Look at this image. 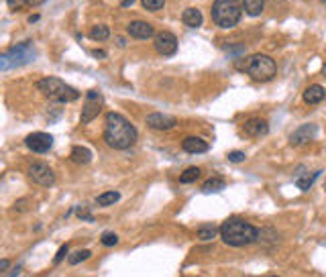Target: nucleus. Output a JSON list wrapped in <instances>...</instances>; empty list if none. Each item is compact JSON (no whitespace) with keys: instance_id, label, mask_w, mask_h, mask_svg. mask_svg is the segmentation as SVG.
<instances>
[{"instance_id":"obj_1","label":"nucleus","mask_w":326,"mask_h":277,"mask_svg":"<svg viewBox=\"0 0 326 277\" xmlns=\"http://www.w3.org/2000/svg\"><path fill=\"white\" fill-rule=\"evenodd\" d=\"M139 133L123 114L119 112H108L106 114V126H104V141L112 149H130L137 143Z\"/></svg>"},{"instance_id":"obj_2","label":"nucleus","mask_w":326,"mask_h":277,"mask_svg":"<svg viewBox=\"0 0 326 277\" xmlns=\"http://www.w3.org/2000/svg\"><path fill=\"white\" fill-rule=\"evenodd\" d=\"M220 238L228 247H247L259 241L261 230L251 222H247L245 218L233 216L220 224Z\"/></svg>"},{"instance_id":"obj_3","label":"nucleus","mask_w":326,"mask_h":277,"mask_svg":"<svg viewBox=\"0 0 326 277\" xmlns=\"http://www.w3.org/2000/svg\"><path fill=\"white\" fill-rule=\"evenodd\" d=\"M37 90L41 94L53 102H73L80 98V92L71 88L69 84H65L60 78H43L37 82Z\"/></svg>"},{"instance_id":"obj_4","label":"nucleus","mask_w":326,"mask_h":277,"mask_svg":"<svg viewBox=\"0 0 326 277\" xmlns=\"http://www.w3.org/2000/svg\"><path fill=\"white\" fill-rule=\"evenodd\" d=\"M210 14H212V21L222 27V29H233L243 14V4L239 0H214L212 8H210Z\"/></svg>"},{"instance_id":"obj_5","label":"nucleus","mask_w":326,"mask_h":277,"mask_svg":"<svg viewBox=\"0 0 326 277\" xmlns=\"http://www.w3.org/2000/svg\"><path fill=\"white\" fill-rule=\"evenodd\" d=\"M249 76H251L255 82H269L275 78V61L269 57V55H263V53H255L247 59V69H245Z\"/></svg>"},{"instance_id":"obj_6","label":"nucleus","mask_w":326,"mask_h":277,"mask_svg":"<svg viewBox=\"0 0 326 277\" xmlns=\"http://www.w3.org/2000/svg\"><path fill=\"white\" fill-rule=\"evenodd\" d=\"M35 59V49L31 43H21L16 45L12 49H8L6 53H2V57H0V67H2V71L10 69V67H18V65H25L29 61Z\"/></svg>"},{"instance_id":"obj_7","label":"nucleus","mask_w":326,"mask_h":277,"mask_svg":"<svg viewBox=\"0 0 326 277\" xmlns=\"http://www.w3.org/2000/svg\"><path fill=\"white\" fill-rule=\"evenodd\" d=\"M102 94L98 90H88L86 92V100H84V106H82V122H92L96 116L100 114V110H102Z\"/></svg>"},{"instance_id":"obj_8","label":"nucleus","mask_w":326,"mask_h":277,"mask_svg":"<svg viewBox=\"0 0 326 277\" xmlns=\"http://www.w3.org/2000/svg\"><path fill=\"white\" fill-rule=\"evenodd\" d=\"M29 177L39 183V186L43 188H51L55 183V171L49 167V165L45 161H35L29 165Z\"/></svg>"},{"instance_id":"obj_9","label":"nucleus","mask_w":326,"mask_h":277,"mask_svg":"<svg viewBox=\"0 0 326 277\" xmlns=\"http://www.w3.org/2000/svg\"><path fill=\"white\" fill-rule=\"evenodd\" d=\"M155 51L163 57L167 55H174L178 51V37L169 31H161L155 35Z\"/></svg>"},{"instance_id":"obj_10","label":"nucleus","mask_w":326,"mask_h":277,"mask_svg":"<svg viewBox=\"0 0 326 277\" xmlns=\"http://www.w3.org/2000/svg\"><path fill=\"white\" fill-rule=\"evenodd\" d=\"M147 126L153 128V131H171V128L178 126V118L176 116H169L163 112H151L145 118Z\"/></svg>"},{"instance_id":"obj_11","label":"nucleus","mask_w":326,"mask_h":277,"mask_svg":"<svg viewBox=\"0 0 326 277\" xmlns=\"http://www.w3.org/2000/svg\"><path fill=\"white\" fill-rule=\"evenodd\" d=\"M25 145L35 153H47L53 147V137L49 133H31L25 139Z\"/></svg>"},{"instance_id":"obj_12","label":"nucleus","mask_w":326,"mask_h":277,"mask_svg":"<svg viewBox=\"0 0 326 277\" xmlns=\"http://www.w3.org/2000/svg\"><path fill=\"white\" fill-rule=\"evenodd\" d=\"M316 133H318L316 124H304V126L296 128V131L290 135V145H292V147H300V145H304V143L312 141V139L316 137Z\"/></svg>"},{"instance_id":"obj_13","label":"nucleus","mask_w":326,"mask_h":277,"mask_svg":"<svg viewBox=\"0 0 326 277\" xmlns=\"http://www.w3.org/2000/svg\"><path fill=\"white\" fill-rule=\"evenodd\" d=\"M267 133H269V124H267L265 118L253 116V118L245 120V135H249V137H265Z\"/></svg>"},{"instance_id":"obj_14","label":"nucleus","mask_w":326,"mask_h":277,"mask_svg":"<svg viewBox=\"0 0 326 277\" xmlns=\"http://www.w3.org/2000/svg\"><path fill=\"white\" fill-rule=\"evenodd\" d=\"M127 33L130 37H137V39H149V37L155 35V29H153L151 23L145 21H130L127 25Z\"/></svg>"},{"instance_id":"obj_15","label":"nucleus","mask_w":326,"mask_h":277,"mask_svg":"<svg viewBox=\"0 0 326 277\" xmlns=\"http://www.w3.org/2000/svg\"><path fill=\"white\" fill-rule=\"evenodd\" d=\"M302 98H304L306 104H320L326 98V90L320 84H312V86H308V88L304 90Z\"/></svg>"},{"instance_id":"obj_16","label":"nucleus","mask_w":326,"mask_h":277,"mask_svg":"<svg viewBox=\"0 0 326 277\" xmlns=\"http://www.w3.org/2000/svg\"><path fill=\"white\" fill-rule=\"evenodd\" d=\"M182 149L186 153H192V155H196V153H206L208 151V143L200 137H186L184 143H182Z\"/></svg>"},{"instance_id":"obj_17","label":"nucleus","mask_w":326,"mask_h":277,"mask_svg":"<svg viewBox=\"0 0 326 277\" xmlns=\"http://www.w3.org/2000/svg\"><path fill=\"white\" fill-rule=\"evenodd\" d=\"M202 12L198 10V8H194V6H190V8H186L184 12H182V23L186 25V27H190V29H198V27H202Z\"/></svg>"},{"instance_id":"obj_18","label":"nucleus","mask_w":326,"mask_h":277,"mask_svg":"<svg viewBox=\"0 0 326 277\" xmlns=\"http://www.w3.org/2000/svg\"><path fill=\"white\" fill-rule=\"evenodd\" d=\"M71 161L73 163H78V165H86L92 161V151L88 149V147H82V145H75L73 149H71Z\"/></svg>"},{"instance_id":"obj_19","label":"nucleus","mask_w":326,"mask_h":277,"mask_svg":"<svg viewBox=\"0 0 326 277\" xmlns=\"http://www.w3.org/2000/svg\"><path fill=\"white\" fill-rule=\"evenodd\" d=\"M320 169L318 171H312V173H298V177H296V186L302 190V192H308L310 188H312V183L316 181V177H320Z\"/></svg>"},{"instance_id":"obj_20","label":"nucleus","mask_w":326,"mask_h":277,"mask_svg":"<svg viewBox=\"0 0 326 277\" xmlns=\"http://www.w3.org/2000/svg\"><path fill=\"white\" fill-rule=\"evenodd\" d=\"M226 188L224 177H210L202 183V192L204 194H214V192H222Z\"/></svg>"},{"instance_id":"obj_21","label":"nucleus","mask_w":326,"mask_h":277,"mask_svg":"<svg viewBox=\"0 0 326 277\" xmlns=\"http://www.w3.org/2000/svg\"><path fill=\"white\" fill-rule=\"evenodd\" d=\"M243 8L249 16H259L265 8V0H243Z\"/></svg>"},{"instance_id":"obj_22","label":"nucleus","mask_w":326,"mask_h":277,"mask_svg":"<svg viewBox=\"0 0 326 277\" xmlns=\"http://www.w3.org/2000/svg\"><path fill=\"white\" fill-rule=\"evenodd\" d=\"M119 200H121V194L112 190V192L100 194L98 198H96V204H98V206H112V204H117Z\"/></svg>"},{"instance_id":"obj_23","label":"nucleus","mask_w":326,"mask_h":277,"mask_svg":"<svg viewBox=\"0 0 326 277\" xmlns=\"http://www.w3.org/2000/svg\"><path fill=\"white\" fill-rule=\"evenodd\" d=\"M90 37L94 41H106L110 37V29L106 25H94L92 31H90Z\"/></svg>"},{"instance_id":"obj_24","label":"nucleus","mask_w":326,"mask_h":277,"mask_svg":"<svg viewBox=\"0 0 326 277\" xmlns=\"http://www.w3.org/2000/svg\"><path fill=\"white\" fill-rule=\"evenodd\" d=\"M216 234H220V228H216L212 224H210V226H200L198 232H196V236L200 238V241H212Z\"/></svg>"},{"instance_id":"obj_25","label":"nucleus","mask_w":326,"mask_h":277,"mask_svg":"<svg viewBox=\"0 0 326 277\" xmlns=\"http://www.w3.org/2000/svg\"><path fill=\"white\" fill-rule=\"evenodd\" d=\"M90 255H92V251H88V249H80V251H75V253H69L67 263H69V265H78V263L90 259Z\"/></svg>"},{"instance_id":"obj_26","label":"nucleus","mask_w":326,"mask_h":277,"mask_svg":"<svg viewBox=\"0 0 326 277\" xmlns=\"http://www.w3.org/2000/svg\"><path fill=\"white\" fill-rule=\"evenodd\" d=\"M200 173H202L200 167H188V169L180 175V181H182V183H192V181H196V179L200 177Z\"/></svg>"},{"instance_id":"obj_27","label":"nucleus","mask_w":326,"mask_h":277,"mask_svg":"<svg viewBox=\"0 0 326 277\" xmlns=\"http://www.w3.org/2000/svg\"><path fill=\"white\" fill-rule=\"evenodd\" d=\"M165 4V0H143V6L151 12H155V10H161Z\"/></svg>"},{"instance_id":"obj_28","label":"nucleus","mask_w":326,"mask_h":277,"mask_svg":"<svg viewBox=\"0 0 326 277\" xmlns=\"http://www.w3.org/2000/svg\"><path fill=\"white\" fill-rule=\"evenodd\" d=\"M100 241H102L104 247H114V245L119 243V234H114V232H104Z\"/></svg>"},{"instance_id":"obj_29","label":"nucleus","mask_w":326,"mask_h":277,"mask_svg":"<svg viewBox=\"0 0 326 277\" xmlns=\"http://www.w3.org/2000/svg\"><path fill=\"white\" fill-rule=\"evenodd\" d=\"M64 257H69V247H67V245H64L60 251H57V255H55L53 263H55V265H60V263L64 261Z\"/></svg>"},{"instance_id":"obj_30","label":"nucleus","mask_w":326,"mask_h":277,"mask_svg":"<svg viewBox=\"0 0 326 277\" xmlns=\"http://www.w3.org/2000/svg\"><path fill=\"white\" fill-rule=\"evenodd\" d=\"M226 157H228V161H231V163H241V161L247 159V155H245L243 151H231Z\"/></svg>"},{"instance_id":"obj_31","label":"nucleus","mask_w":326,"mask_h":277,"mask_svg":"<svg viewBox=\"0 0 326 277\" xmlns=\"http://www.w3.org/2000/svg\"><path fill=\"white\" fill-rule=\"evenodd\" d=\"M75 212H78V216H80L82 220H88V222H92V220H94L92 214H90V210H86V208H82V206H80L78 210H75Z\"/></svg>"},{"instance_id":"obj_32","label":"nucleus","mask_w":326,"mask_h":277,"mask_svg":"<svg viewBox=\"0 0 326 277\" xmlns=\"http://www.w3.org/2000/svg\"><path fill=\"white\" fill-rule=\"evenodd\" d=\"M23 2H25L27 6H41L45 0H23Z\"/></svg>"},{"instance_id":"obj_33","label":"nucleus","mask_w":326,"mask_h":277,"mask_svg":"<svg viewBox=\"0 0 326 277\" xmlns=\"http://www.w3.org/2000/svg\"><path fill=\"white\" fill-rule=\"evenodd\" d=\"M92 55H94L96 59H104V57H106V51H98V49H94V51H92Z\"/></svg>"},{"instance_id":"obj_34","label":"nucleus","mask_w":326,"mask_h":277,"mask_svg":"<svg viewBox=\"0 0 326 277\" xmlns=\"http://www.w3.org/2000/svg\"><path fill=\"white\" fill-rule=\"evenodd\" d=\"M6 2H8V6H10L12 10H16L18 6H21V0H6Z\"/></svg>"},{"instance_id":"obj_35","label":"nucleus","mask_w":326,"mask_h":277,"mask_svg":"<svg viewBox=\"0 0 326 277\" xmlns=\"http://www.w3.org/2000/svg\"><path fill=\"white\" fill-rule=\"evenodd\" d=\"M16 208H18V210H25V208H27V200H18V202H16Z\"/></svg>"},{"instance_id":"obj_36","label":"nucleus","mask_w":326,"mask_h":277,"mask_svg":"<svg viewBox=\"0 0 326 277\" xmlns=\"http://www.w3.org/2000/svg\"><path fill=\"white\" fill-rule=\"evenodd\" d=\"M8 265H10V263H8V259H2V261H0V271H6V269H8Z\"/></svg>"},{"instance_id":"obj_37","label":"nucleus","mask_w":326,"mask_h":277,"mask_svg":"<svg viewBox=\"0 0 326 277\" xmlns=\"http://www.w3.org/2000/svg\"><path fill=\"white\" fill-rule=\"evenodd\" d=\"M37 21H39V14H31L29 16V23H37Z\"/></svg>"},{"instance_id":"obj_38","label":"nucleus","mask_w":326,"mask_h":277,"mask_svg":"<svg viewBox=\"0 0 326 277\" xmlns=\"http://www.w3.org/2000/svg\"><path fill=\"white\" fill-rule=\"evenodd\" d=\"M132 2H135V0H121V4H123V6H130Z\"/></svg>"},{"instance_id":"obj_39","label":"nucleus","mask_w":326,"mask_h":277,"mask_svg":"<svg viewBox=\"0 0 326 277\" xmlns=\"http://www.w3.org/2000/svg\"><path fill=\"white\" fill-rule=\"evenodd\" d=\"M322 76H324V78H326V63H324V65H322Z\"/></svg>"},{"instance_id":"obj_40","label":"nucleus","mask_w":326,"mask_h":277,"mask_svg":"<svg viewBox=\"0 0 326 277\" xmlns=\"http://www.w3.org/2000/svg\"><path fill=\"white\" fill-rule=\"evenodd\" d=\"M269 277H277V275H269Z\"/></svg>"},{"instance_id":"obj_41","label":"nucleus","mask_w":326,"mask_h":277,"mask_svg":"<svg viewBox=\"0 0 326 277\" xmlns=\"http://www.w3.org/2000/svg\"><path fill=\"white\" fill-rule=\"evenodd\" d=\"M320 2H326V0H320Z\"/></svg>"}]
</instances>
